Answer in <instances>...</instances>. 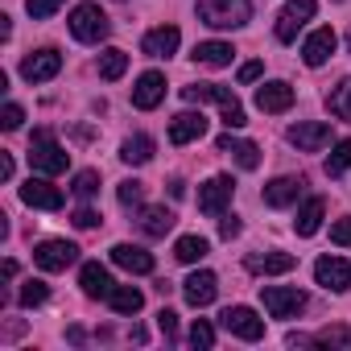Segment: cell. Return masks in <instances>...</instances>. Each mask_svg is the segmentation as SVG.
<instances>
[{
    "instance_id": "obj_1",
    "label": "cell",
    "mask_w": 351,
    "mask_h": 351,
    "mask_svg": "<svg viewBox=\"0 0 351 351\" xmlns=\"http://www.w3.org/2000/svg\"><path fill=\"white\" fill-rule=\"evenodd\" d=\"M182 99L186 104H219L223 108V124L236 132V128H244L248 124V116H244V108H240V99H236V91L232 87H219V83H195V87H182Z\"/></svg>"
},
{
    "instance_id": "obj_2",
    "label": "cell",
    "mask_w": 351,
    "mask_h": 351,
    "mask_svg": "<svg viewBox=\"0 0 351 351\" xmlns=\"http://www.w3.org/2000/svg\"><path fill=\"white\" fill-rule=\"evenodd\" d=\"M29 165H34L38 173H46V178H54V173H62V169L71 165V153L58 145V136H54L50 128H38L34 141H29Z\"/></svg>"
},
{
    "instance_id": "obj_3",
    "label": "cell",
    "mask_w": 351,
    "mask_h": 351,
    "mask_svg": "<svg viewBox=\"0 0 351 351\" xmlns=\"http://www.w3.org/2000/svg\"><path fill=\"white\" fill-rule=\"evenodd\" d=\"M252 17V0H199V21L211 29H240Z\"/></svg>"
},
{
    "instance_id": "obj_4",
    "label": "cell",
    "mask_w": 351,
    "mask_h": 351,
    "mask_svg": "<svg viewBox=\"0 0 351 351\" xmlns=\"http://www.w3.org/2000/svg\"><path fill=\"white\" fill-rule=\"evenodd\" d=\"M71 34H75L79 42H87V46H99V42L112 34V25H108V17H104L99 5H75V13H71Z\"/></svg>"
},
{
    "instance_id": "obj_5",
    "label": "cell",
    "mask_w": 351,
    "mask_h": 351,
    "mask_svg": "<svg viewBox=\"0 0 351 351\" xmlns=\"http://www.w3.org/2000/svg\"><path fill=\"white\" fill-rule=\"evenodd\" d=\"M261 302L273 318H298L306 310V293L289 285H261Z\"/></svg>"
},
{
    "instance_id": "obj_6",
    "label": "cell",
    "mask_w": 351,
    "mask_h": 351,
    "mask_svg": "<svg viewBox=\"0 0 351 351\" xmlns=\"http://www.w3.org/2000/svg\"><path fill=\"white\" fill-rule=\"evenodd\" d=\"M219 318H223V330H228V335H236V339H244V343L265 339V318H261L252 306H228Z\"/></svg>"
},
{
    "instance_id": "obj_7",
    "label": "cell",
    "mask_w": 351,
    "mask_h": 351,
    "mask_svg": "<svg viewBox=\"0 0 351 351\" xmlns=\"http://www.w3.org/2000/svg\"><path fill=\"white\" fill-rule=\"evenodd\" d=\"M232 195H236V178L232 173H215L211 182L199 186V211L203 215H223L232 207Z\"/></svg>"
},
{
    "instance_id": "obj_8",
    "label": "cell",
    "mask_w": 351,
    "mask_h": 351,
    "mask_svg": "<svg viewBox=\"0 0 351 351\" xmlns=\"http://www.w3.org/2000/svg\"><path fill=\"white\" fill-rule=\"evenodd\" d=\"M79 261V248L71 244V240H42L38 248H34V265L42 269V273H62V269H71Z\"/></svg>"
},
{
    "instance_id": "obj_9",
    "label": "cell",
    "mask_w": 351,
    "mask_h": 351,
    "mask_svg": "<svg viewBox=\"0 0 351 351\" xmlns=\"http://www.w3.org/2000/svg\"><path fill=\"white\" fill-rule=\"evenodd\" d=\"M58 71H62V54H58L54 46H46V50L29 54V58L21 62V79H25V83H50Z\"/></svg>"
},
{
    "instance_id": "obj_10",
    "label": "cell",
    "mask_w": 351,
    "mask_h": 351,
    "mask_svg": "<svg viewBox=\"0 0 351 351\" xmlns=\"http://www.w3.org/2000/svg\"><path fill=\"white\" fill-rule=\"evenodd\" d=\"M215 293H219V277H215L211 269H199V273H191V277L182 281V298H186V306H195V310L211 306Z\"/></svg>"
},
{
    "instance_id": "obj_11",
    "label": "cell",
    "mask_w": 351,
    "mask_h": 351,
    "mask_svg": "<svg viewBox=\"0 0 351 351\" xmlns=\"http://www.w3.org/2000/svg\"><path fill=\"white\" fill-rule=\"evenodd\" d=\"M285 136H289V145H293L298 153H318L322 145H330V124H322V120H306V124H293Z\"/></svg>"
},
{
    "instance_id": "obj_12",
    "label": "cell",
    "mask_w": 351,
    "mask_h": 351,
    "mask_svg": "<svg viewBox=\"0 0 351 351\" xmlns=\"http://www.w3.org/2000/svg\"><path fill=\"white\" fill-rule=\"evenodd\" d=\"M314 281H318L322 289H330V293H343L347 281H351V265H347L343 256H318V261H314Z\"/></svg>"
},
{
    "instance_id": "obj_13",
    "label": "cell",
    "mask_w": 351,
    "mask_h": 351,
    "mask_svg": "<svg viewBox=\"0 0 351 351\" xmlns=\"http://www.w3.org/2000/svg\"><path fill=\"white\" fill-rule=\"evenodd\" d=\"M314 0H289V5L281 9V17H277V42H293L298 38V29L314 17Z\"/></svg>"
},
{
    "instance_id": "obj_14",
    "label": "cell",
    "mask_w": 351,
    "mask_h": 351,
    "mask_svg": "<svg viewBox=\"0 0 351 351\" xmlns=\"http://www.w3.org/2000/svg\"><path fill=\"white\" fill-rule=\"evenodd\" d=\"M335 50H339V34H335L330 25H322V29H314V34L306 38V46H302V62H306V66H322Z\"/></svg>"
},
{
    "instance_id": "obj_15",
    "label": "cell",
    "mask_w": 351,
    "mask_h": 351,
    "mask_svg": "<svg viewBox=\"0 0 351 351\" xmlns=\"http://www.w3.org/2000/svg\"><path fill=\"white\" fill-rule=\"evenodd\" d=\"M21 203L25 207H38V211H58L62 207V191L54 182H46V178H29L21 186Z\"/></svg>"
},
{
    "instance_id": "obj_16",
    "label": "cell",
    "mask_w": 351,
    "mask_h": 351,
    "mask_svg": "<svg viewBox=\"0 0 351 351\" xmlns=\"http://www.w3.org/2000/svg\"><path fill=\"white\" fill-rule=\"evenodd\" d=\"M207 136V116L203 112H178L169 120V141L173 145H191V141H203Z\"/></svg>"
},
{
    "instance_id": "obj_17",
    "label": "cell",
    "mask_w": 351,
    "mask_h": 351,
    "mask_svg": "<svg viewBox=\"0 0 351 351\" xmlns=\"http://www.w3.org/2000/svg\"><path fill=\"white\" fill-rule=\"evenodd\" d=\"M161 99H165V75H161V71H145V75L136 79V87H132V104H136L141 112H153Z\"/></svg>"
},
{
    "instance_id": "obj_18",
    "label": "cell",
    "mask_w": 351,
    "mask_h": 351,
    "mask_svg": "<svg viewBox=\"0 0 351 351\" xmlns=\"http://www.w3.org/2000/svg\"><path fill=\"white\" fill-rule=\"evenodd\" d=\"M178 42H182L178 25H157V29H149V34L141 38V50H145L149 58H169L173 50H178Z\"/></svg>"
},
{
    "instance_id": "obj_19",
    "label": "cell",
    "mask_w": 351,
    "mask_h": 351,
    "mask_svg": "<svg viewBox=\"0 0 351 351\" xmlns=\"http://www.w3.org/2000/svg\"><path fill=\"white\" fill-rule=\"evenodd\" d=\"M256 108L261 112H289L293 108V87L285 79H273V83L256 87Z\"/></svg>"
},
{
    "instance_id": "obj_20",
    "label": "cell",
    "mask_w": 351,
    "mask_h": 351,
    "mask_svg": "<svg viewBox=\"0 0 351 351\" xmlns=\"http://www.w3.org/2000/svg\"><path fill=\"white\" fill-rule=\"evenodd\" d=\"M79 285H83V293H87V298H95V302H99V298L108 302V298H112V289H116L112 273H108L104 265H95V261H87V265H83V273H79Z\"/></svg>"
},
{
    "instance_id": "obj_21",
    "label": "cell",
    "mask_w": 351,
    "mask_h": 351,
    "mask_svg": "<svg viewBox=\"0 0 351 351\" xmlns=\"http://www.w3.org/2000/svg\"><path fill=\"white\" fill-rule=\"evenodd\" d=\"M215 149H219V153H232L240 169H256V165H261V149H256L252 141H236V136H232V128L215 141Z\"/></svg>"
},
{
    "instance_id": "obj_22",
    "label": "cell",
    "mask_w": 351,
    "mask_h": 351,
    "mask_svg": "<svg viewBox=\"0 0 351 351\" xmlns=\"http://www.w3.org/2000/svg\"><path fill=\"white\" fill-rule=\"evenodd\" d=\"M302 191H306L302 178H273L265 186V207H289V203L302 199Z\"/></svg>"
},
{
    "instance_id": "obj_23",
    "label": "cell",
    "mask_w": 351,
    "mask_h": 351,
    "mask_svg": "<svg viewBox=\"0 0 351 351\" xmlns=\"http://www.w3.org/2000/svg\"><path fill=\"white\" fill-rule=\"evenodd\" d=\"M191 58H195L199 66H211V71H219V66H232L236 50H232V42H199Z\"/></svg>"
},
{
    "instance_id": "obj_24",
    "label": "cell",
    "mask_w": 351,
    "mask_h": 351,
    "mask_svg": "<svg viewBox=\"0 0 351 351\" xmlns=\"http://www.w3.org/2000/svg\"><path fill=\"white\" fill-rule=\"evenodd\" d=\"M112 261L128 273H153V256L141 248V244H116L112 248Z\"/></svg>"
},
{
    "instance_id": "obj_25",
    "label": "cell",
    "mask_w": 351,
    "mask_h": 351,
    "mask_svg": "<svg viewBox=\"0 0 351 351\" xmlns=\"http://www.w3.org/2000/svg\"><path fill=\"white\" fill-rule=\"evenodd\" d=\"M293 265H298V256H289V252H252L248 256V273H265V277L289 273Z\"/></svg>"
},
{
    "instance_id": "obj_26",
    "label": "cell",
    "mask_w": 351,
    "mask_h": 351,
    "mask_svg": "<svg viewBox=\"0 0 351 351\" xmlns=\"http://www.w3.org/2000/svg\"><path fill=\"white\" fill-rule=\"evenodd\" d=\"M136 228H141L145 236L161 240V236L173 228V211H169V207H141V219H136Z\"/></svg>"
},
{
    "instance_id": "obj_27",
    "label": "cell",
    "mask_w": 351,
    "mask_h": 351,
    "mask_svg": "<svg viewBox=\"0 0 351 351\" xmlns=\"http://www.w3.org/2000/svg\"><path fill=\"white\" fill-rule=\"evenodd\" d=\"M322 215H326V203H322V199H306V207H302L298 219H293V232H298V236H314V232L322 228Z\"/></svg>"
},
{
    "instance_id": "obj_28",
    "label": "cell",
    "mask_w": 351,
    "mask_h": 351,
    "mask_svg": "<svg viewBox=\"0 0 351 351\" xmlns=\"http://www.w3.org/2000/svg\"><path fill=\"white\" fill-rule=\"evenodd\" d=\"M149 157H153V136H145V132H136L120 145V161H128V165H145Z\"/></svg>"
},
{
    "instance_id": "obj_29",
    "label": "cell",
    "mask_w": 351,
    "mask_h": 351,
    "mask_svg": "<svg viewBox=\"0 0 351 351\" xmlns=\"http://www.w3.org/2000/svg\"><path fill=\"white\" fill-rule=\"evenodd\" d=\"M108 306H112L116 314H136V310L145 306V293H141V289H132V285H116V289H112V298H108Z\"/></svg>"
},
{
    "instance_id": "obj_30",
    "label": "cell",
    "mask_w": 351,
    "mask_h": 351,
    "mask_svg": "<svg viewBox=\"0 0 351 351\" xmlns=\"http://www.w3.org/2000/svg\"><path fill=\"white\" fill-rule=\"evenodd\" d=\"M207 252H211V244H207L203 236H182L178 244H173V256H178L182 265H199Z\"/></svg>"
},
{
    "instance_id": "obj_31",
    "label": "cell",
    "mask_w": 351,
    "mask_h": 351,
    "mask_svg": "<svg viewBox=\"0 0 351 351\" xmlns=\"http://www.w3.org/2000/svg\"><path fill=\"white\" fill-rule=\"evenodd\" d=\"M124 71H128V54H124V50H104V54H99V79L116 83Z\"/></svg>"
},
{
    "instance_id": "obj_32",
    "label": "cell",
    "mask_w": 351,
    "mask_h": 351,
    "mask_svg": "<svg viewBox=\"0 0 351 351\" xmlns=\"http://www.w3.org/2000/svg\"><path fill=\"white\" fill-rule=\"evenodd\" d=\"M347 169H351V136L335 141V149L326 157V173H330V178H339V173H347Z\"/></svg>"
},
{
    "instance_id": "obj_33",
    "label": "cell",
    "mask_w": 351,
    "mask_h": 351,
    "mask_svg": "<svg viewBox=\"0 0 351 351\" xmlns=\"http://www.w3.org/2000/svg\"><path fill=\"white\" fill-rule=\"evenodd\" d=\"M326 108H330V116H339V120H351V79H343L330 95H326Z\"/></svg>"
},
{
    "instance_id": "obj_34",
    "label": "cell",
    "mask_w": 351,
    "mask_h": 351,
    "mask_svg": "<svg viewBox=\"0 0 351 351\" xmlns=\"http://www.w3.org/2000/svg\"><path fill=\"white\" fill-rule=\"evenodd\" d=\"M46 298H50V285H46V281H38V277H29V281L21 285V298H17V302H21L25 310H34V306H42Z\"/></svg>"
},
{
    "instance_id": "obj_35",
    "label": "cell",
    "mask_w": 351,
    "mask_h": 351,
    "mask_svg": "<svg viewBox=\"0 0 351 351\" xmlns=\"http://www.w3.org/2000/svg\"><path fill=\"white\" fill-rule=\"evenodd\" d=\"M314 347H351V326H322L314 335Z\"/></svg>"
},
{
    "instance_id": "obj_36",
    "label": "cell",
    "mask_w": 351,
    "mask_h": 351,
    "mask_svg": "<svg viewBox=\"0 0 351 351\" xmlns=\"http://www.w3.org/2000/svg\"><path fill=\"white\" fill-rule=\"evenodd\" d=\"M95 191H99V173H95V169L75 173V195H79V199H95Z\"/></svg>"
},
{
    "instance_id": "obj_37",
    "label": "cell",
    "mask_w": 351,
    "mask_h": 351,
    "mask_svg": "<svg viewBox=\"0 0 351 351\" xmlns=\"http://www.w3.org/2000/svg\"><path fill=\"white\" fill-rule=\"evenodd\" d=\"M62 5H66V0H25V9H29V17H34V21H46V17H54Z\"/></svg>"
},
{
    "instance_id": "obj_38",
    "label": "cell",
    "mask_w": 351,
    "mask_h": 351,
    "mask_svg": "<svg viewBox=\"0 0 351 351\" xmlns=\"http://www.w3.org/2000/svg\"><path fill=\"white\" fill-rule=\"evenodd\" d=\"M116 199H120L124 207H141V199H145V186H141L136 178H128V182H120V191H116Z\"/></svg>"
},
{
    "instance_id": "obj_39",
    "label": "cell",
    "mask_w": 351,
    "mask_h": 351,
    "mask_svg": "<svg viewBox=\"0 0 351 351\" xmlns=\"http://www.w3.org/2000/svg\"><path fill=\"white\" fill-rule=\"evenodd\" d=\"M191 343H195V347H215V326L199 318V322L191 326Z\"/></svg>"
},
{
    "instance_id": "obj_40",
    "label": "cell",
    "mask_w": 351,
    "mask_h": 351,
    "mask_svg": "<svg viewBox=\"0 0 351 351\" xmlns=\"http://www.w3.org/2000/svg\"><path fill=\"white\" fill-rule=\"evenodd\" d=\"M157 326H161V335L173 343V339H178V314H173V310H161L157 314Z\"/></svg>"
},
{
    "instance_id": "obj_41",
    "label": "cell",
    "mask_w": 351,
    "mask_h": 351,
    "mask_svg": "<svg viewBox=\"0 0 351 351\" xmlns=\"http://www.w3.org/2000/svg\"><path fill=\"white\" fill-rule=\"evenodd\" d=\"M21 120H25V112H21V104H5V116H0V124H5V132H13V128H21Z\"/></svg>"
},
{
    "instance_id": "obj_42",
    "label": "cell",
    "mask_w": 351,
    "mask_h": 351,
    "mask_svg": "<svg viewBox=\"0 0 351 351\" xmlns=\"http://www.w3.org/2000/svg\"><path fill=\"white\" fill-rule=\"evenodd\" d=\"M330 240H335L339 248H347V244H351V219H339V223L330 228Z\"/></svg>"
},
{
    "instance_id": "obj_43",
    "label": "cell",
    "mask_w": 351,
    "mask_h": 351,
    "mask_svg": "<svg viewBox=\"0 0 351 351\" xmlns=\"http://www.w3.org/2000/svg\"><path fill=\"white\" fill-rule=\"evenodd\" d=\"M95 223H99V215H95L91 207H79V211H75V228H83V232H87V228H95Z\"/></svg>"
},
{
    "instance_id": "obj_44",
    "label": "cell",
    "mask_w": 351,
    "mask_h": 351,
    "mask_svg": "<svg viewBox=\"0 0 351 351\" xmlns=\"http://www.w3.org/2000/svg\"><path fill=\"white\" fill-rule=\"evenodd\" d=\"M240 228H244V223H240L236 215H228V219H219V236H223V240H236V236H240Z\"/></svg>"
},
{
    "instance_id": "obj_45",
    "label": "cell",
    "mask_w": 351,
    "mask_h": 351,
    "mask_svg": "<svg viewBox=\"0 0 351 351\" xmlns=\"http://www.w3.org/2000/svg\"><path fill=\"white\" fill-rule=\"evenodd\" d=\"M261 71H265L261 62H244V66H240V83H256V79H261Z\"/></svg>"
},
{
    "instance_id": "obj_46",
    "label": "cell",
    "mask_w": 351,
    "mask_h": 351,
    "mask_svg": "<svg viewBox=\"0 0 351 351\" xmlns=\"http://www.w3.org/2000/svg\"><path fill=\"white\" fill-rule=\"evenodd\" d=\"M0 178H5V182L13 178V157H9V153H5V157H0Z\"/></svg>"
}]
</instances>
